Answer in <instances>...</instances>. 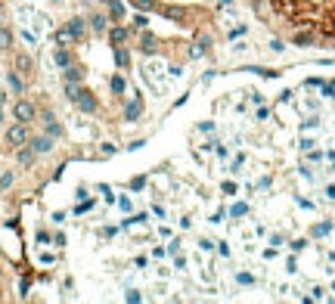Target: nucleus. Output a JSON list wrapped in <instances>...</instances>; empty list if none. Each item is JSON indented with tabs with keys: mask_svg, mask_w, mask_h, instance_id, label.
Here are the masks:
<instances>
[{
	"mask_svg": "<svg viewBox=\"0 0 335 304\" xmlns=\"http://www.w3.org/2000/svg\"><path fill=\"white\" fill-rule=\"evenodd\" d=\"M0 298H4V264H0Z\"/></svg>",
	"mask_w": 335,
	"mask_h": 304,
	"instance_id": "nucleus-4",
	"label": "nucleus"
},
{
	"mask_svg": "<svg viewBox=\"0 0 335 304\" xmlns=\"http://www.w3.org/2000/svg\"><path fill=\"white\" fill-rule=\"evenodd\" d=\"M31 115H34V109H31L28 103H19V106H16V118H19V121H28Z\"/></svg>",
	"mask_w": 335,
	"mask_h": 304,
	"instance_id": "nucleus-2",
	"label": "nucleus"
},
{
	"mask_svg": "<svg viewBox=\"0 0 335 304\" xmlns=\"http://www.w3.org/2000/svg\"><path fill=\"white\" fill-rule=\"evenodd\" d=\"M7 140H10V143H13V146H19V143H22V140H25V131H22V128H13V131H10V134H7Z\"/></svg>",
	"mask_w": 335,
	"mask_h": 304,
	"instance_id": "nucleus-3",
	"label": "nucleus"
},
{
	"mask_svg": "<svg viewBox=\"0 0 335 304\" xmlns=\"http://www.w3.org/2000/svg\"><path fill=\"white\" fill-rule=\"evenodd\" d=\"M257 19L295 47L335 50V0H251Z\"/></svg>",
	"mask_w": 335,
	"mask_h": 304,
	"instance_id": "nucleus-1",
	"label": "nucleus"
}]
</instances>
